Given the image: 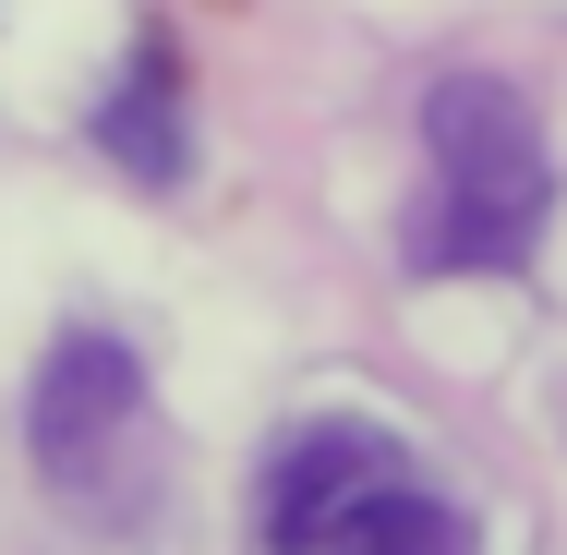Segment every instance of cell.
<instances>
[{
  "mask_svg": "<svg viewBox=\"0 0 567 555\" xmlns=\"http://www.w3.org/2000/svg\"><path fill=\"white\" fill-rule=\"evenodd\" d=\"M411 459L374 435V423H302V435L266 459V495H254V520H266V544L278 555H315L327 532H339L362 495H386Z\"/></svg>",
  "mask_w": 567,
  "mask_h": 555,
  "instance_id": "cell-3",
  "label": "cell"
},
{
  "mask_svg": "<svg viewBox=\"0 0 567 555\" xmlns=\"http://www.w3.org/2000/svg\"><path fill=\"white\" fill-rule=\"evenodd\" d=\"M423 206H411V266L423 278H507L532 266V241L556 218V157H544V121L519 110V85L495 73H447L423 97Z\"/></svg>",
  "mask_w": 567,
  "mask_h": 555,
  "instance_id": "cell-1",
  "label": "cell"
},
{
  "mask_svg": "<svg viewBox=\"0 0 567 555\" xmlns=\"http://www.w3.org/2000/svg\"><path fill=\"white\" fill-rule=\"evenodd\" d=\"M145 435V362L121 338L73 327L49 362H37V399H24V446L61 495H110V459Z\"/></svg>",
  "mask_w": 567,
  "mask_h": 555,
  "instance_id": "cell-2",
  "label": "cell"
},
{
  "mask_svg": "<svg viewBox=\"0 0 567 555\" xmlns=\"http://www.w3.org/2000/svg\"><path fill=\"white\" fill-rule=\"evenodd\" d=\"M315 555H471V520L399 471V483H386V495H362V507H350Z\"/></svg>",
  "mask_w": 567,
  "mask_h": 555,
  "instance_id": "cell-4",
  "label": "cell"
},
{
  "mask_svg": "<svg viewBox=\"0 0 567 555\" xmlns=\"http://www.w3.org/2000/svg\"><path fill=\"white\" fill-rule=\"evenodd\" d=\"M97 145H110L133 182H182V85H169V61H157V49L121 73V97L97 110Z\"/></svg>",
  "mask_w": 567,
  "mask_h": 555,
  "instance_id": "cell-5",
  "label": "cell"
}]
</instances>
